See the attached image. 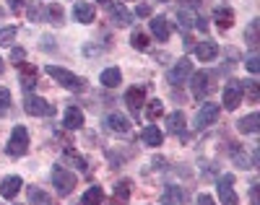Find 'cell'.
<instances>
[{"label":"cell","mask_w":260,"mask_h":205,"mask_svg":"<svg viewBox=\"0 0 260 205\" xmlns=\"http://www.w3.org/2000/svg\"><path fill=\"white\" fill-rule=\"evenodd\" d=\"M21 6H24V0H11V11H18Z\"/></svg>","instance_id":"cell-40"},{"label":"cell","mask_w":260,"mask_h":205,"mask_svg":"<svg viewBox=\"0 0 260 205\" xmlns=\"http://www.w3.org/2000/svg\"><path fill=\"white\" fill-rule=\"evenodd\" d=\"M167 130H169L172 135H182V132H185V112H182V109L167 115Z\"/></svg>","instance_id":"cell-21"},{"label":"cell","mask_w":260,"mask_h":205,"mask_svg":"<svg viewBox=\"0 0 260 205\" xmlns=\"http://www.w3.org/2000/svg\"><path fill=\"white\" fill-rule=\"evenodd\" d=\"M29 202L31 205H52V195H47L39 187H29Z\"/></svg>","instance_id":"cell-29"},{"label":"cell","mask_w":260,"mask_h":205,"mask_svg":"<svg viewBox=\"0 0 260 205\" xmlns=\"http://www.w3.org/2000/svg\"><path fill=\"white\" fill-rule=\"evenodd\" d=\"M190 76H192V62H190L187 57H180L175 65H172V71H169V83L180 86V83H185Z\"/></svg>","instance_id":"cell-7"},{"label":"cell","mask_w":260,"mask_h":205,"mask_svg":"<svg viewBox=\"0 0 260 205\" xmlns=\"http://www.w3.org/2000/svg\"><path fill=\"white\" fill-rule=\"evenodd\" d=\"M26 151H29V132H26V127H13V132H11V141H8V146H6V153L8 156H26Z\"/></svg>","instance_id":"cell-3"},{"label":"cell","mask_w":260,"mask_h":205,"mask_svg":"<svg viewBox=\"0 0 260 205\" xmlns=\"http://www.w3.org/2000/svg\"><path fill=\"white\" fill-rule=\"evenodd\" d=\"M250 197H252V205H260V200H257V187H252V192H250Z\"/></svg>","instance_id":"cell-41"},{"label":"cell","mask_w":260,"mask_h":205,"mask_svg":"<svg viewBox=\"0 0 260 205\" xmlns=\"http://www.w3.org/2000/svg\"><path fill=\"white\" fill-rule=\"evenodd\" d=\"M96 3H102V6H110V0H96Z\"/></svg>","instance_id":"cell-43"},{"label":"cell","mask_w":260,"mask_h":205,"mask_svg":"<svg viewBox=\"0 0 260 205\" xmlns=\"http://www.w3.org/2000/svg\"><path fill=\"white\" fill-rule=\"evenodd\" d=\"M99 83L104 88H117L122 83V71H120V67H104L102 76H99Z\"/></svg>","instance_id":"cell-16"},{"label":"cell","mask_w":260,"mask_h":205,"mask_svg":"<svg viewBox=\"0 0 260 205\" xmlns=\"http://www.w3.org/2000/svg\"><path fill=\"white\" fill-rule=\"evenodd\" d=\"M6 107H11V91L0 86V109H6Z\"/></svg>","instance_id":"cell-37"},{"label":"cell","mask_w":260,"mask_h":205,"mask_svg":"<svg viewBox=\"0 0 260 205\" xmlns=\"http://www.w3.org/2000/svg\"><path fill=\"white\" fill-rule=\"evenodd\" d=\"M52 185L57 187V195H71L76 187V174L68 172L62 164H55L52 166Z\"/></svg>","instance_id":"cell-2"},{"label":"cell","mask_w":260,"mask_h":205,"mask_svg":"<svg viewBox=\"0 0 260 205\" xmlns=\"http://www.w3.org/2000/svg\"><path fill=\"white\" fill-rule=\"evenodd\" d=\"M143 107H146V117H148L151 122H156L159 117H164V104H161L159 99H151V101H146Z\"/></svg>","instance_id":"cell-28"},{"label":"cell","mask_w":260,"mask_h":205,"mask_svg":"<svg viewBox=\"0 0 260 205\" xmlns=\"http://www.w3.org/2000/svg\"><path fill=\"white\" fill-rule=\"evenodd\" d=\"M185 3H187V6H195V3H201V0H185Z\"/></svg>","instance_id":"cell-42"},{"label":"cell","mask_w":260,"mask_h":205,"mask_svg":"<svg viewBox=\"0 0 260 205\" xmlns=\"http://www.w3.org/2000/svg\"><path fill=\"white\" fill-rule=\"evenodd\" d=\"M190 78H192L190 88H192V96H195V99H203V96L208 94V91L213 88V86H211V73H206V71L192 73Z\"/></svg>","instance_id":"cell-8"},{"label":"cell","mask_w":260,"mask_h":205,"mask_svg":"<svg viewBox=\"0 0 260 205\" xmlns=\"http://www.w3.org/2000/svg\"><path fill=\"white\" fill-rule=\"evenodd\" d=\"M213 21H216V26H219V29H232V24H234V11L226 8V6L216 8V11H213Z\"/></svg>","instance_id":"cell-22"},{"label":"cell","mask_w":260,"mask_h":205,"mask_svg":"<svg viewBox=\"0 0 260 205\" xmlns=\"http://www.w3.org/2000/svg\"><path fill=\"white\" fill-rule=\"evenodd\" d=\"M73 18L78 21V24H94L96 11H94L91 3H86V0H78V3L73 6Z\"/></svg>","instance_id":"cell-11"},{"label":"cell","mask_w":260,"mask_h":205,"mask_svg":"<svg viewBox=\"0 0 260 205\" xmlns=\"http://www.w3.org/2000/svg\"><path fill=\"white\" fill-rule=\"evenodd\" d=\"M130 192H133V182L130 179H120L115 185V195L110 200V205H125V200L130 197Z\"/></svg>","instance_id":"cell-15"},{"label":"cell","mask_w":260,"mask_h":205,"mask_svg":"<svg viewBox=\"0 0 260 205\" xmlns=\"http://www.w3.org/2000/svg\"><path fill=\"white\" fill-rule=\"evenodd\" d=\"M16 34H18V29H16V26H6V29H0V44H3V47H11V42L16 39Z\"/></svg>","instance_id":"cell-32"},{"label":"cell","mask_w":260,"mask_h":205,"mask_svg":"<svg viewBox=\"0 0 260 205\" xmlns=\"http://www.w3.org/2000/svg\"><path fill=\"white\" fill-rule=\"evenodd\" d=\"M237 127H240V132H247V135L260 132V115L252 112V115H247V117H242L240 122H237Z\"/></svg>","instance_id":"cell-24"},{"label":"cell","mask_w":260,"mask_h":205,"mask_svg":"<svg viewBox=\"0 0 260 205\" xmlns=\"http://www.w3.org/2000/svg\"><path fill=\"white\" fill-rule=\"evenodd\" d=\"M187 202V192L182 187H167L161 195V205H185Z\"/></svg>","instance_id":"cell-17"},{"label":"cell","mask_w":260,"mask_h":205,"mask_svg":"<svg viewBox=\"0 0 260 205\" xmlns=\"http://www.w3.org/2000/svg\"><path fill=\"white\" fill-rule=\"evenodd\" d=\"M18 81H21V86H24L26 91H31V88L37 86V67L21 62V76H18Z\"/></svg>","instance_id":"cell-25"},{"label":"cell","mask_w":260,"mask_h":205,"mask_svg":"<svg viewBox=\"0 0 260 205\" xmlns=\"http://www.w3.org/2000/svg\"><path fill=\"white\" fill-rule=\"evenodd\" d=\"M216 55H219V44L216 42H198V47H195V57L201 62H211Z\"/></svg>","instance_id":"cell-18"},{"label":"cell","mask_w":260,"mask_h":205,"mask_svg":"<svg viewBox=\"0 0 260 205\" xmlns=\"http://www.w3.org/2000/svg\"><path fill=\"white\" fill-rule=\"evenodd\" d=\"M0 73H3V60H0Z\"/></svg>","instance_id":"cell-44"},{"label":"cell","mask_w":260,"mask_h":205,"mask_svg":"<svg viewBox=\"0 0 260 205\" xmlns=\"http://www.w3.org/2000/svg\"><path fill=\"white\" fill-rule=\"evenodd\" d=\"M21 185H24V182H21V177H6L3 182H0V195H3L6 200H13L16 195H18V190H21Z\"/></svg>","instance_id":"cell-14"},{"label":"cell","mask_w":260,"mask_h":205,"mask_svg":"<svg viewBox=\"0 0 260 205\" xmlns=\"http://www.w3.org/2000/svg\"><path fill=\"white\" fill-rule=\"evenodd\" d=\"M247 71H250V73H260V55H257V52H252V55L247 57Z\"/></svg>","instance_id":"cell-35"},{"label":"cell","mask_w":260,"mask_h":205,"mask_svg":"<svg viewBox=\"0 0 260 205\" xmlns=\"http://www.w3.org/2000/svg\"><path fill=\"white\" fill-rule=\"evenodd\" d=\"M0 16H3V8H0Z\"/></svg>","instance_id":"cell-46"},{"label":"cell","mask_w":260,"mask_h":205,"mask_svg":"<svg viewBox=\"0 0 260 205\" xmlns=\"http://www.w3.org/2000/svg\"><path fill=\"white\" fill-rule=\"evenodd\" d=\"M62 125H65V130H81L83 127V112L78 107H68V109H65Z\"/></svg>","instance_id":"cell-19"},{"label":"cell","mask_w":260,"mask_h":205,"mask_svg":"<svg viewBox=\"0 0 260 205\" xmlns=\"http://www.w3.org/2000/svg\"><path fill=\"white\" fill-rule=\"evenodd\" d=\"M125 104L130 107V112H138L146 104V88L143 86H133L125 91Z\"/></svg>","instance_id":"cell-12"},{"label":"cell","mask_w":260,"mask_h":205,"mask_svg":"<svg viewBox=\"0 0 260 205\" xmlns=\"http://www.w3.org/2000/svg\"><path fill=\"white\" fill-rule=\"evenodd\" d=\"M110 18L115 26H130L133 24V13H130L125 6H112L110 8Z\"/></svg>","instance_id":"cell-20"},{"label":"cell","mask_w":260,"mask_h":205,"mask_svg":"<svg viewBox=\"0 0 260 205\" xmlns=\"http://www.w3.org/2000/svg\"><path fill=\"white\" fill-rule=\"evenodd\" d=\"M216 120H219V104L206 101V104L198 109V115H195V127H198V130H206V127L213 125Z\"/></svg>","instance_id":"cell-5"},{"label":"cell","mask_w":260,"mask_h":205,"mask_svg":"<svg viewBox=\"0 0 260 205\" xmlns=\"http://www.w3.org/2000/svg\"><path fill=\"white\" fill-rule=\"evenodd\" d=\"M24 109H26V115H31V117H52L55 115V104H50L47 99H42V96H34V94L26 96Z\"/></svg>","instance_id":"cell-4"},{"label":"cell","mask_w":260,"mask_h":205,"mask_svg":"<svg viewBox=\"0 0 260 205\" xmlns=\"http://www.w3.org/2000/svg\"><path fill=\"white\" fill-rule=\"evenodd\" d=\"M104 125H107V130H112V132H117V135L130 132V120H127L125 115H120V112H110V115L104 117Z\"/></svg>","instance_id":"cell-10"},{"label":"cell","mask_w":260,"mask_h":205,"mask_svg":"<svg viewBox=\"0 0 260 205\" xmlns=\"http://www.w3.org/2000/svg\"><path fill=\"white\" fill-rule=\"evenodd\" d=\"M242 88H240V81H232L226 88H224V94H221V104H224V109H229V112H234L237 107L242 104Z\"/></svg>","instance_id":"cell-6"},{"label":"cell","mask_w":260,"mask_h":205,"mask_svg":"<svg viewBox=\"0 0 260 205\" xmlns=\"http://www.w3.org/2000/svg\"><path fill=\"white\" fill-rule=\"evenodd\" d=\"M159 3H169V0H159Z\"/></svg>","instance_id":"cell-45"},{"label":"cell","mask_w":260,"mask_h":205,"mask_svg":"<svg viewBox=\"0 0 260 205\" xmlns=\"http://www.w3.org/2000/svg\"><path fill=\"white\" fill-rule=\"evenodd\" d=\"M232 182H234L232 174H224V177L219 179V200H221L224 205H237V202H240V200H237L234 187H232Z\"/></svg>","instance_id":"cell-9"},{"label":"cell","mask_w":260,"mask_h":205,"mask_svg":"<svg viewBox=\"0 0 260 205\" xmlns=\"http://www.w3.org/2000/svg\"><path fill=\"white\" fill-rule=\"evenodd\" d=\"M81 202L83 205H102L104 202V190L99 187V185H94V187H89L83 192V197H81Z\"/></svg>","instance_id":"cell-27"},{"label":"cell","mask_w":260,"mask_h":205,"mask_svg":"<svg viewBox=\"0 0 260 205\" xmlns=\"http://www.w3.org/2000/svg\"><path fill=\"white\" fill-rule=\"evenodd\" d=\"M136 16H141V18H146V16H151V6H146V3H141V6L136 8Z\"/></svg>","instance_id":"cell-38"},{"label":"cell","mask_w":260,"mask_h":205,"mask_svg":"<svg viewBox=\"0 0 260 205\" xmlns=\"http://www.w3.org/2000/svg\"><path fill=\"white\" fill-rule=\"evenodd\" d=\"M151 34L156 37V42H167L169 39V34H172V29H169V21L164 18V16H156V18H151Z\"/></svg>","instance_id":"cell-13"},{"label":"cell","mask_w":260,"mask_h":205,"mask_svg":"<svg viewBox=\"0 0 260 205\" xmlns=\"http://www.w3.org/2000/svg\"><path fill=\"white\" fill-rule=\"evenodd\" d=\"M47 18L52 21V24L60 26V24H62V8H60L57 3H55V6H47Z\"/></svg>","instance_id":"cell-34"},{"label":"cell","mask_w":260,"mask_h":205,"mask_svg":"<svg viewBox=\"0 0 260 205\" xmlns=\"http://www.w3.org/2000/svg\"><path fill=\"white\" fill-rule=\"evenodd\" d=\"M141 141H143L146 146H161V143H164V132H161L156 125H148V127H143V132H141Z\"/></svg>","instance_id":"cell-23"},{"label":"cell","mask_w":260,"mask_h":205,"mask_svg":"<svg viewBox=\"0 0 260 205\" xmlns=\"http://www.w3.org/2000/svg\"><path fill=\"white\" fill-rule=\"evenodd\" d=\"M195 205H216V202H213L211 195H198V202H195Z\"/></svg>","instance_id":"cell-39"},{"label":"cell","mask_w":260,"mask_h":205,"mask_svg":"<svg viewBox=\"0 0 260 205\" xmlns=\"http://www.w3.org/2000/svg\"><path fill=\"white\" fill-rule=\"evenodd\" d=\"M257 29H260V21H250V26H247V31H245V39H247V44H250L252 52L257 50Z\"/></svg>","instance_id":"cell-30"},{"label":"cell","mask_w":260,"mask_h":205,"mask_svg":"<svg viewBox=\"0 0 260 205\" xmlns=\"http://www.w3.org/2000/svg\"><path fill=\"white\" fill-rule=\"evenodd\" d=\"M24 60H26V52L21 50V47H13V50H11V62H13V65H21Z\"/></svg>","instance_id":"cell-36"},{"label":"cell","mask_w":260,"mask_h":205,"mask_svg":"<svg viewBox=\"0 0 260 205\" xmlns=\"http://www.w3.org/2000/svg\"><path fill=\"white\" fill-rule=\"evenodd\" d=\"M65 158H68V161H73L81 172H86V169H89V164H86V158H81L76 151H71V148H65Z\"/></svg>","instance_id":"cell-33"},{"label":"cell","mask_w":260,"mask_h":205,"mask_svg":"<svg viewBox=\"0 0 260 205\" xmlns=\"http://www.w3.org/2000/svg\"><path fill=\"white\" fill-rule=\"evenodd\" d=\"M130 44L138 50V52H146L148 50V37L143 31H133V37H130Z\"/></svg>","instance_id":"cell-31"},{"label":"cell","mask_w":260,"mask_h":205,"mask_svg":"<svg viewBox=\"0 0 260 205\" xmlns=\"http://www.w3.org/2000/svg\"><path fill=\"white\" fill-rule=\"evenodd\" d=\"M240 88H242V96L247 99V101H257L260 99V86H257V81H252V78H245V81H240Z\"/></svg>","instance_id":"cell-26"},{"label":"cell","mask_w":260,"mask_h":205,"mask_svg":"<svg viewBox=\"0 0 260 205\" xmlns=\"http://www.w3.org/2000/svg\"><path fill=\"white\" fill-rule=\"evenodd\" d=\"M47 73L50 78H55L62 88H68V91H83L86 88V81L71 71H65V67H57V65H47Z\"/></svg>","instance_id":"cell-1"}]
</instances>
